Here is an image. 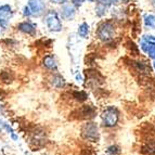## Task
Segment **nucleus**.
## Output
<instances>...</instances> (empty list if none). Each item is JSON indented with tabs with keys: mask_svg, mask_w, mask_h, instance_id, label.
Segmentation results:
<instances>
[{
	"mask_svg": "<svg viewBox=\"0 0 155 155\" xmlns=\"http://www.w3.org/2000/svg\"><path fill=\"white\" fill-rule=\"evenodd\" d=\"M98 34V37L101 40H104V41H107L111 38H113V34H114V25L111 22H104L99 26V29L97 31Z\"/></svg>",
	"mask_w": 155,
	"mask_h": 155,
	"instance_id": "obj_3",
	"label": "nucleus"
},
{
	"mask_svg": "<svg viewBox=\"0 0 155 155\" xmlns=\"http://www.w3.org/2000/svg\"><path fill=\"white\" fill-rule=\"evenodd\" d=\"M28 8L31 14L39 16L45 12L46 5H45L44 0H28Z\"/></svg>",
	"mask_w": 155,
	"mask_h": 155,
	"instance_id": "obj_5",
	"label": "nucleus"
},
{
	"mask_svg": "<svg viewBox=\"0 0 155 155\" xmlns=\"http://www.w3.org/2000/svg\"><path fill=\"white\" fill-rule=\"evenodd\" d=\"M74 98H76L78 101H85L87 99V93L84 91H79V92H74Z\"/></svg>",
	"mask_w": 155,
	"mask_h": 155,
	"instance_id": "obj_15",
	"label": "nucleus"
},
{
	"mask_svg": "<svg viewBox=\"0 0 155 155\" xmlns=\"http://www.w3.org/2000/svg\"><path fill=\"white\" fill-rule=\"evenodd\" d=\"M154 68H155V63H154Z\"/></svg>",
	"mask_w": 155,
	"mask_h": 155,
	"instance_id": "obj_22",
	"label": "nucleus"
},
{
	"mask_svg": "<svg viewBox=\"0 0 155 155\" xmlns=\"http://www.w3.org/2000/svg\"><path fill=\"white\" fill-rule=\"evenodd\" d=\"M94 113H96V111H94V109L90 105L84 106L83 110H81V115H83L84 117H88V118L89 117L94 116Z\"/></svg>",
	"mask_w": 155,
	"mask_h": 155,
	"instance_id": "obj_10",
	"label": "nucleus"
},
{
	"mask_svg": "<svg viewBox=\"0 0 155 155\" xmlns=\"http://www.w3.org/2000/svg\"><path fill=\"white\" fill-rule=\"evenodd\" d=\"M46 24L51 31H60L62 28V24L54 12H49L46 16Z\"/></svg>",
	"mask_w": 155,
	"mask_h": 155,
	"instance_id": "obj_4",
	"label": "nucleus"
},
{
	"mask_svg": "<svg viewBox=\"0 0 155 155\" xmlns=\"http://www.w3.org/2000/svg\"><path fill=\"white\" fill-rule=\"evenodd\" d=\"M81 134L86 140L96 142L99 139V131L98 126L94 123H87L81 129Z\"/></svg>",
	"mask_w": 155,
	"mask_h": 155,
	"instance_id": "obj_2",
	"label": "nucleus"
},
{
	"mask_svg": "<svg viewBox=\"0 0 155 155\" xmlns=\"http://www.w3.org/2000/svg\"><path fill=\"white\" fill-rule=\"evenodd\" d=\"M74 13H75V11H74V9L71 7V5H66L64 9L62 10V16L65 18H72L73 15H74Z\"/></svg>",
	"mask_w": 155,
	"mask_h": 155,
	"instance_id": "obj_11",
	"label": "nucleus"
},
{
	"mask_svg": "<svg viewBox=\"0 0 155 155\" xmlns=\"http://www.w3.org/2000/svg\"><path fill=\"white\" fill-rule=\"evenodd\" d=\"M153 3H154V5H155V0H153Z\"/></svg>",
	"mask_w": 155,
	"mask_h": 155,
	"instance_id": "obj_21",
	"label": "nucleus"
},
{
	"mask_svg": "<svg viewBox=\"0 0 155 155\" xmlns=\"http://www.w3.org/2000/svg\"><path fill=\"white\" fill-rule=\"evenodd\" d=\"M89 27H88V25L86 23H84V24H81L80 25V27H79V29H78V33H79V35L81 37H84V38H86L87 37V35H88V31H89Z\"/></svg>",
	"mask_w": 155,
	"mask_h": 155,
	"instance_id": "obj_13",
	"label": "nucleus"
},
{
	"mask_svg": "<svg viewBox=\"0 0 155 155\" xmlns=\"http://www.w3.org/2000/svg\"><path fill=\"white\" fill-rule=\"evenodd\" d=\"M12 16V9L10 5H5L0 7V20L8 21L9 18Z\"/></svg>",
	"mask_w": 155,
	"mask_h": 155,
	"instance_id": "obj_8",
	"label": "nucleus"
},
{
	"mask_svg": "<svg viewBox=\"0 0 155 155\" xmlns=\"http://www.w3.org/2000/svg\"><path fill=\"white\" fill-rule=\"evenodd\" d=\"M144 150L145 152L149 153L150 155H155V144H149Z\"/></svg>",
	"mask_w": 155,
	"mask_h": 155,
	"instance_id": "obj_16",
	"label": "nucleus"
},
{
	"mask_svg": "<svg viewBox=\"0 0 155 155\" xmlns=\"http://www.w3.org/2000/svg\"><path fill=\"white\" fill-rule=\"evenodd\" d=\"M0 111H1V107H0Z\"/></svg>",
	"mask_w": 155,
	"mask_h": 155,
	"instance_id": "obj_23",
	"label": "nucleus"
},
{
	"mask_svg": "<svg viewBox=\"0 0 155 155\" xmlns=\"http://www.w3.org/2000/svg\"><path fill=\"white\" fill-rule=\"evenodd\" d=\"M44 65L49 68V70H55L57 68V64H55V60L51 55H47L44 59Z\"/></svg>",
	"mask_w": 155,
	"mask_h": 155,
	"instance_id": "obj_9",
	"label": "nucleus"
},
{
	"mask_svg": "<svg viewBox=\"0 0 155 155\" xmlns=\"http://www.w3.org/2000/svg\"><path fill=\"white\" fill-rule=\"evenodd\" d=\"M31 14V10H29V8L25 7V8H24V15H25V16H29Z\"/></svg>",
	"mask_w": 155,
	"mask_h": 155,
	"instance_id": "obj_18",
	"label": "nucleus"
},
{
	"mask_svg": "<svg viewBox=\"0 0 155 155\" xmlns=\"http://www.w3.org/2000/svg\"><path fill=\"white\" fill-rule=\"evenodd\" d=\"M73 2H74V5H80L81 3L85 1V0H72Z\"/></svg>",
	"mask_w": 155,
	"mask_h": 155,
	"instance_id": "obj_19",
	"label": "nucleus"
},
{
	"mask_svg": "<svg viewBox=\"0 0 155 155\" xmlns=\"http://www.w3.org/2000/svg\"><path fill=\"white\" fill-rule=\"evenodd\" d=\"M52 84H53L55 87H58V88H61V87H63V86L65 85V81L61 76H54L53 79H52Z\"/></svg>",
	"mask_w": 155,
	"mask_h": 155,
	"instance_id": "obj_12",
	"label": "nucleus"
},
{
	"mask_svg": "<svg viewBox=\"0 0 155 155\" xmlns=\"http://www.w3.org/2000/svg\"><path fill=\"white\" fill-rule=\"evenodd\" d=\"M18 28L21 31H23V33L28 34V35H34L35 31H36L35 26L31 23H29V22H23V23H21L18 26Z\"/></svg>",
	"mask_w": 155,
	"mask_h": 155,
	"instance_id": "obj_7",
	"label": "nucleus"
},
{
	"mask_svg": "<svg viewBox=\"0 0 155 155\" xmlns=\"http://www.w3.org/2000/svg\"><path fill=\"white\" fill-rule=\"evenodd\" d=\"M145 24H147V26H149V27L154 28L155 27V16H153V15L145 16Z\"/></svg>",
	"mask_w": 155,
	"mask_h": 155,
	"instance_id": "obj_14",
	"label": "nucleus"
},
{
	"mask_svg": "<svg viewBox=\"0 0 155 155\" xmlns=\"http://www.w3.org/2000/svg\"><path fill=\"white\" fill-rule=\"evenodd\" d=\"M103 125L106 127H114L118 122V111L115 107H107L101 115Z\"/></svg>",
	"mask_w": 155,
	"mask_h": 155,
	"instance_id": "obj_1",
	"label": "nucleus"
},
{
	"mask_svg": "<svg viewBox=\"0 0 155 155\" xmlns=\"http://www.w3.org/2000/svg\"><path fill=\"white\" fill-rule=\"evenodd\" d=\"M109 153H111V154H117V153H119V150L117 147H111L109 149Z\"/></svg>",
	"mask_w": 155,
	"mask_h": 155,
	"instance_id": "obj_17",
	"label": "nucleus"
},
{
	"mask_svg": "<svg viewBox=\"0 0 155 155\" xmlns=\"http://www.w3.org/2000/svg\"><path fill=\"white\" fill-rule=\"evenodd\" d=\"M45 142H46V138H45L44 131H37L33 134L31 145L35 149H39V147H44Z\"/></svg>",
	"mask_w": 155,
	"mask_h": 155,
	"instance_id": "obj_6",
	"label": "nucleus"
},
{
	"mask_svg": "<svg viewBox=\"0 0 155 155\" xmlns=\"http://www.w3.org/2000/svg\"><path fill=\"white\" fill-rule=\"evenodd\" d=\"M53 3H64L66 0H51Z\"/></svg>",
	"mask_w": 155,
	"mask_h": 155,
	"instance_id": "obj_20",
	"label": "nucleus"
}]
</instances>
